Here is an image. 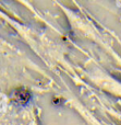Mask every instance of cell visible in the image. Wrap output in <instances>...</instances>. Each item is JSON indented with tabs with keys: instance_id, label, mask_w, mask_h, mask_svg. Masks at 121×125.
<instances>
[{
	"instance_id": "obj_1",
	"label": "cell",
	"mask_w": 121,
	"mask_h": 125,
	"mask_svg": "<svg viewBox=\"0 0 121 125\" xmlns=\"http://www.w3.org/2000/svg\"><path fill=\"white\" fill-rule=\"evenodd\" d=\"M13 99L17 102V103L21 104H26L27 101L31 99V94L24 89H19L14 92V95H13Z\"/></svg>"
}]
</instances>
